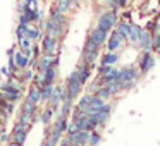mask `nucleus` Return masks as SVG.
Segmentation results:
<instances>
[{"mask_svg": "<svg viewBox=\"0 0 160 146\" xmlns=\"http://www.w3.org/2000/svg\"><path fill=\"white\" fill-rule=\"evenodd\" d=\"M42 48H43V53H45V55L53 57L57 52V38H53V36H50V35H45L42 40Z\"/></svg>", "mask_w": 160, "mask_h": 146, "instance_id": "obj_4", "label": "nucleus"}, {"mask_svg": "<svg viewBox=\"0 0 160 146\" xmlns=\"http://www.w3.org/2000/svg\"><path fill=\"white\" fill-rule=\"evenodd\" d=\"M117 29L115 31L119 33V35H122L124 38H128V33H129V22H126V21H122V22H117Z\"/></svg>", "mask_w": 160, "mask_h": 146, "instance_id": "obj_27", "label": "nucleus"}, {"mask_svg": "<svg viewBox=\"0 0 160 146\" xmlns=\"http://www.w3.org/2000/svg\"><path fill=\"white\" fill-rule=\"evenodd\" d=\"M115 24H117V11H115V9H110V11H105V12L100 14L98 22H97V28L108 33L110 29L115 28Z\"/></svg>", "mask_w": 160, "mask_h": 146, "instance_id": "obj_1", "label": "nucleus"}, {"mask_svg": "<svg viewBox=\"0 0 160 146\" xmlns=\"http://www.w3.org/2000/svg\"><path fill=\"white\" fill-rule=\"evenodd\" d=\"M158 50H160V46H158Z\"/></svg>", "mask_w": 160, "mask_h": 146, "instance_id": "obj_45", "label": "nucleus"}, {"mask_svg": "<svg viewBox=\"0 0 160 146\" xmlns=\"http://www.w3.org/2000/svg\"><path fill=\"white\" fill-rule=\"evenodd\" d=\"M81 88H83V84H81V81H79L78 71H74V72L67 77V83H66V93H67V96L74 100V98L81 93Z\"/></svg>", "mask_w": 160, "mask_h": 146, "instance_id": "obj_2", "label": "nucleus"}, {"mask_svg": "<svg viewBox=\"0 0 160 146\" xmlns=\"http://www.w3.org/2000/svg\"><path fill=\"white\" fill-rule=\"evenodd\" d=\"M152 46H153V50H158V46H160V33L152 35Z\"/></svg>", "mask_w": 160, "mask_h": 146, "instance_id": "obj_33", "label": "nucleus"}, {"mask_svg": "<svg viewBox=\"0 0 160 146\" xmlns=\"http://www.w3.org/2000/svg\"><path fill=\"white\" fill-rule=\"evenodd\" d=\"M98 48H100V46H98L97 43H93L90 38L86 40V45H84V52H83V62H84V64H88V67L93 66L95 59H97V55H98Z\"/></svg>", "mask_w": 160, "mask_h": 146, "instance_id": "obj_3", "label": "nucleus"}, {"mask_svg": "<svg viewBox=\"0 0 160 146\" xmlns=\"http://www.w3.org/2000/svg\"><path fill=\"white\" fill-rule=\"evenodd\" d=\"M52 114H53V110H52L50 107L47 108V110H43V112H42V117H40V119H42L43 124H48V122L52 120Z\"/></svg>", "mask_w": 160, "mask_h": 146, "instance_id": "obj_31", "label": "nucleus"}, {"mask_svg": "<svg viewBox=\"0 0 160 146\" xmlns=\"http://www.w3.org/2000/svg\"><path fill=\"white\" fill-rule=\"evenodd\" d=\"M42 146H50V144H48V143H43V144H42Z\"/></svg>", "mask_w": 160, "mask_h": 146, "instance_id": "obj_44", "label": "nucleus"}, {"mask_svg": "<svg viewBox=\"0 0 160 146\" xmlns=\"http://www.w3.org/2000/svg\"><path fill=\"white\" fill-rule=\"evenodd\" d=\"M0 115H4V107H0Z\"/></svg>", "mask_w": 160, "mask_h": 146, "instance_id": "obj_42", "label": "nucleus"}, {"mask_svg": "<svg viewBox=\"0 0 160 146\" xmlns=\"http://www.w3.org/2000/svg\"><path fill=\"white\" fill-rule=\"evenodd\" d=\"M100 76H102V83H110V81L119 79V69L112 66H102L100 67Z\"/></svg>", "mask_w": 160, "mask_h": 146, "instance_id": "obj_5", "label": "nucleus"}, {"mask_svg": "<svg viewBox=\"0 0 160 146\" xmlns=\"http://www.w3.org/2000/svg\"><path fill=\"white\" fill-rule=\"evenodd\" d=\"M107 35H108L107 31H102V29L95 28L93 31L90 33V36H88V38H90V40H91V41H93V43H97L98 46H102V45H103L105 41H107Z\"/></svg>", "mask_w": 160, "mask_h": 146, "instance_id": "obj_11", "label": "nucleus"}, {"mask_svg": "<svg viewBox=\"0 0 160 146\" xmlns=\"http://www.w3.org/2000/svg\"><path fill=\"white\" fill-rule=\"evenodd\" d=\"M138 43L141 45L143 50H150V48H152V35H150L148 31H143V29H141V35H139Z\"/></svg>", "mask_w": 160, "mask_h": 146, "instance_id": "obj_15", "label": "nucleus"}, {"mask_svg": "<svg viewBox=\"0 0 160 146\" xmlns=\"http://www.w3.org/2000/svg\"><path fill=\"white\" fill-rule=\"evenodd\" d=\"M124 36L122 35H119L117 31H114L112 33V36H108V52H115V50L121 46V43L124 41Z\"/></svg>", "mask_w": 160, "mask_h": 146, "instance_id": "obj_12", "label": "nucleus"}, {"mask_svg": "<svg viewBox=\"0 0 160 146\" xmlns=\"http://www.w3.org/2000/svg\"><path fill=\"white\" fill-rule=\"evenodd\" d=\"M26 138H28V131H26V127H21V125H16L14 127V132H12V141L18 143V144H24Z\"/></svg>", "mask_w": 160, "mask_h": 146, "instance_id": "obj_10", "label": "nucleus"}, {"mask_svg": "<svg viewBox=\"0 0 160 146\" xmlns=\"http://www.w3.org/2000/svg\"><path fill=\"white\" fill-rule=\"evenodd\" d=\"M117 60H119L117 53L108 52L107 55H103V59H102V66H114V64L117 62Z\"/></svg>", "mask_w": 160, "mask_h": 146, "instance_id": "obj_25", "label": "nucleus"}, {"mask_svg": "<svg viewBox=\"0 0 160 146\" xmlns=\"http://www.w3.org/2000/svg\"><path fill=\"white\" fill-rule=\"evenodd\" d=\"M71 2H72V4H78V2H81V0H71Z\"/></svg>", "mask_w": 160, "mask_h": 146, "instance_id": "obj_43", "label": "nucleus"}, {"mask_svg": "<svg viewBox=\"0 0 160 146\" xmlns=\"http://www.w3.org/2000/svg\"><path fill=\"white\" fill-rule=\"evenodd\" d=\"M48 19H50L52 22H55L57 26H60L62 29H67V16L64 14V12H59L55 7H52V11H50Z\"/></svg>", "mask_w": 160, "mask_h": 146, "instance_id": "obj_7", "label": "nucleus"}, {"mask_svg": "<svg viewBox=\"0 0 160 146\" xmlns=\"http://www.w3.org/2000/svg\"><path fill=\"white\" fill-rule=\"evenodd\" d=\"M55 76H57L55 67H48V69L43 72V84H53V81H55Z\"/></svg>", "mask_w": 160, "mask_h": 146, "instance_id": "obj_20", "label": "nucleus"}, {"mask_svg": "<svg viewBox=\"0 0 160 146\" xmlns=\"http://www.w3.org/2000/svg\"><path fill=\"white\" fill-rule=\"evenodd\" d=\"M18 41H19V46H21V48H29V46H31V43H33L31 40H28L26 36H22V38H19Z\"/></svg>", "mask_w": 160, "mask_h": 146, "instance_id": "obj_35", "label": "nucleus"}, {"mask_svg": "<svg viewBox=\"0 0 160 146\" xmlns=\"http://www.w3.org/2000/svg\"><path fill=\"white\" fill-rule=\"evenodd\" d=\"M64 132L60 131L59 127H53L52 129V132H50V136H48V139H47V143H48L50 146H57V143L60 141V136H62Z\"/></svg>", "mask_w": 160, "mask_h": 146, "instance_id": "obj_18", "label": "nucleus"}, {"mask_svg": "<svg viewBox=\"0 0 160 146\" xmlns=\"http://www.w3.org/2000/svg\"><path fill=\"white\" fill-rule=\"evenodd\" d=\"M26 100H29L31 103H35V105L40 101V88L36 86V84L29 88V91H28V98H26Z\"/></svg>", "mask_w": 160, "mask_h": 146, "instance_id": "obj_23", "label": "nucleus"}, {"mask_svg": "<svg viewBox=\"0 0 160 146\" xmlns=\"http://www.w3.org/2000/svg\"><path fill=\"white\" fill-rule=\"evenodd\" d=\"M103 105H105V100H102L100 96H97V95H93V96H91V101H90V105H88V108H86V114H91V112L102 110V108H103Z\"/></svg>", "mask_w": 160, "mask_h": 146, "instance_id": "obj_13", "label": "nucleus"}, {"mask_svg": "<svg viewBox=\"0 0 160 146\" xmlns=\"http://www.w3.org/2000/svg\"><path fill=\"white\" fill-rule=\"evenodd\" d=\"M52 91H53V84H42V88H40V101H48Z\"/></svg>", "mask_w": 160, "mask_h": 146, "instance_id": "obj_19", "label": "nucleus"}, {"mask_svg": "<svg viewBox=\"0 0 160 146\" xmlns=\"http://www.w3.org/2000/svg\"><path fill=\"white\" fill-rule=\"evenodd\" d=\"M98 143H100V134L91 131L90 136H88V144H90V146H97Z\"/></svg>", "mask_w": 160, "mask_h": 146, "instance_id": "obj_29", "label": "nucleus"}, {"mask_svg": "<svg viewBox=\"0 0 160 146\" xmlns=\"http://www.w3.org/2000/svg\"><path fill=\"white\" fill-rule=\"evenodd\" d=\"M88 136H90V131H78L74 134H67V141L72 143V144H78V146H84L88 143Z\"/></svg>", "mask_w": 160, "mask_h": 146, "instance_id": "obj_6", "label": "nucleus"}, {"mask_svg": "<svg viewBox=\"0 0 160 146\" xmlns=\"http://www.w3.org/2000/svg\"><path fill=\"white\" fill-rule=\"evenodd\" d=\"M0 74H4V76H11V71H9L7 67H2V69H0Z\"/></svg>", "mask_w": 160, "mask_h": 146, "instance_id": "obj_37", "label": "nucleus"}, {"mask_svg": "<svg viewBox=\"0 0 160 146\" xmlns=\"http://www.w3.org/2000/svg\"><path fill=\"white\" fill-rule=\"evenodd\" d=\"M71 7H72V2H71V0H55V9H57L59 12L67 14Z\"/></svg>", "mask_w": 160, "mask_h": 146, "instance_id": "obj_21", "label": "nucleus"}, {"mask_svg": "<svg viewBox=\"0 0 160 146\" xmlns=\"http://www.w3.org/2000/svg\"><path fill=\"white\" fill-rule=\"evenodd\" d=\"M7 146H21V144H18V143H14V141H12V143H9Z\"/></svg>", "mask_w": 160, "mask_h": 146, "instance_id": "obj_40", "label": "nucleus"}, {"mask_svg": "<svg viewBox=\"0 0 160 146\" xmlns=\"http://www.w3.org/2000/svg\"><path fill=\"white\" fill-rule=\"evenodd\" d=\"M138 79V72H136L132 67H124V69L119 71V81L122 84L124 83H134Z\"/></svg>", "mask_w": 160, "mask_h": 146, "instance_id": "obj_8", "label": "nucleus"}, {"mask_svg": "<svg viewBox=\"0 0 160 146\" xmlns=\"http://www.w3.org/2000/svg\"><path fill=\"white\" fill-rule=\"evenodd\" d=\"M24 36H26L28 40H31V41H36V40L42 36V29H38L36 26H28V28H26Z\"/></svg>", "mask_w": 160, "mask_h": 146, "instance_id": "obj_17", "label": "nucleus"}, {"mask_svg": "<svg viewBox=\"0 0 160 146\" xmlns=\"http://www.w3.org/2000/svg\"><path fill=\"white\" fill-rule=\"evenodd\" d=\"M11 57H12V62H14L16 69L24 71V69L29 67V59L26 55H22L21 52H14V55H11Z\"/></svg>", "mask_w": 160, "mask_h": 146, "instance_id": "obj_9", "label": "nucleus"}, {"mask_svg": "<svg viewBox=\"0 0 160 146\" xmlns=\"http://www.w3.org/2000/svg\"><path fill=\"white\" fill-rule=\"evenodd\" d=\"M91 96H93V95H84V96L79 100V103H78L76 108H79V110H83L84 114H86V108H88V105H90V101H91Z\"/></svg>", "mask_w": 160, "mask_h": 146, "instance_id": "obj_26", "label": "nucleus"}, {"mask_svg": "<svg viewBox=\"0 0 160 146\" xmlns=\"http://www.w3.org/2000/svg\"><path fill=\"white\" fill-rule=\"evenodd\" d=\"M105 88L110 91V95H115L117 91L122 90V83L119 79H115V81H110V83H105Z\"/></svg>", "mask_w": 160, "mask_h": 146, "instance_id": "obj_24", "label": "nucleus"}, {"mask_svg": "<svg viewBox=\"0 0 160 146\" xmlns=\"http://www.w3.org/2000/svg\"><path fill=\"white\" fill-rule=\"evenodd\" d=\"M153 64H155V60H153V57L150 55V50H145V53H143V59H141V72H148L150 69L153 67Z\"/></svg>", "mask_w": 160, "mask_h": 146, "instance_id": "obj_14", "label": "nucleus"}, {"mask_svg": "<svg viewBox=\"0 0 160 146\" xmlns=\"http://www.w3.org/2000/svg\"><path fill=\"white\" fill-rule=\"evenodd\" d=\"M24 79H33V74H31V71H26V74H24Z\"/></svg>", "mask_w": 160, "mask_h": 146, "instance_id": "obj_39", "label": "nucleus"}, {"mask_svg": "<svg viewBox=\"0 0 160 146\" xmlns=\"http://www.w3.org/2000/svg\"><path fill=\"white\" fill-rule=\"evenodd\" d=\"M28 26H29V24H19V26H18V29H16V36H18V40L24 36L26 28H28Z\"/></svg>", "mask_w": 160, "mask_h": 146, "instance_id": "obj_34", "label": "nucleus"}, {"mask_svg": "<svg viewBox=\"0 0 160 146\" xmlns=\"http://www.w3.org/2000/svg\"><path fill=\"white\" fill-rule=\"evenodd\" d=\"M31 52H33V48H31V46H29V48H21V53H22V55H26L28 59L31 57Z\"/></svg>", "mask_w": 160, "mask_h": 146, "instance_id": "obj_36", "label": "nucleus"}, {"mask_svg": "<svg viewBox=\"0 0 160 146\" xmlns=\"http://www.w3.org/2000/svg\"><path fill=\"white\" fill-rule=\"evenodd\" d=\"M128 4V0H117V7H124Z\"/></svg>", "mask_w": 160, "mask_h": 146, "instance_id": "obj_38", "label": "nucleus"}, {"mask_svg": "<svg viewBox=\"0 0 160 146\" xmlns=\"http://www.w3.org/2000/svg\"><path fill=\"white\" fill-rule=\"evenodd\" d=\"M21 127H28L29 124H31V114H26V112H21V119H19L18 122Z\"/></svg>", "mask_w": 160, "mask_h": 146, "instance_id": "obj_28", "label": "nucleus"}, {"mask_svg": "<svg viewBox=\"0 0 160 146\" xmlns=\"http://www.w3.org/2000/svg\"><path fill=\"white\" fill-rule=\"evenodd\" d=\"M139 35H141V28L136 24H129V33H128V38L131 40V41H138L139 40Z\"/></svg>", "mask_w": 160, "mask_h": 146, "instance_id": "obj_22", "label": "nucleus"}, {"mask_svg": "<svg viewBox=\"0 0 160 146\" xmlns=\"http://www.w3.org/2000/svg\"><path fill=\"white\" fill-rule=\"evenodd\" d=\"M52 59H53V57L45 55V53H43V57L38 60V62H36V66H38V71H40L42 74L45 72V71L48 69V67H52Z\"/></svg>", "mask_w": 160, "mask_h": 146, "instance_id": "obj_16", "label": "nucleus"}, {"mask_svg": "<svg viewBox=\"0 0 160 146\" xmlns=\"http://www.w3.org/2000/svg\"><path fill=\"white\" fill-rule=\"evenodd\" d=\"M21 112H26V114H35V103H31L29 100H26L24 103H22V107H21Z\"/></svg>", "mask_w": 160, "mask_h": 146, "instance_id": "obj_30", "label": "nucleus"}, {"mask_svg": "<svg viewBox=\"0 0 160 146\" xmlns=\"http://www.w3.org/2000/svg\"><path fill=\"white\" fill-rule=\"evenodd\" d=\"M97 96H100L102 100H107V98H110L112 95H110V91L107 90V88H98V91H97Z\"/></svg>", "mask_w": 160, "mask_h": 146, "instance_id": "obj_32", "label": "nucleus"}, {"mask_svg": "<svg viewBox=\"0 0 160 146\" xmlns=\"http://www.w3.org/2000/svg\"><path fill=\"white\" fill-rule=\"evenodd\" d=\"M157 28H158V29H160V17H158V19H157Z\"/></svg>", "mask_w": 160, "mask_h": 146, "instance_id": "obj_41", "label": "nucleus"}]
</instances>
